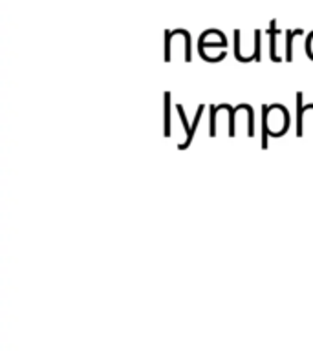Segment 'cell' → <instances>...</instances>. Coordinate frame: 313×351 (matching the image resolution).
<instances>
[{
    "instance_id": "1",
    "label": "cell",
    "mask_w": 313,
    "mask_h": 351,
    "mask_svg": "<svg viewBox=\"0 0 313 351\" xmlns=\"http://www.w3.org/2000/svg\"><path fill=\"white\" fill-rule=\"evenodd\" d=\"M275 26H277V22L271 21V60H280L279 57H277V29H275Z\"/></svg>"
},
{
    "instance_id": "2",
    "label": "cell",
    "mask_w": 313,
    "mask_h": 351,
    "mask_svg": "<svg viewBox=\"0 0 313 351\" xmlns=\"http://www.w3.org/2000/svg\"><path fill=\"white\" fill-rule=\"evenodd\" d=\"M293 33L288 32V60H291V35H293Z\"/></svg>"
}]
</instances>
